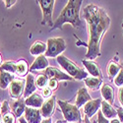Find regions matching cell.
I'll list each match as a JSON object with an SVG mask.
<instances>
[{
	"label": "cell",
	"instance_id": "cell-2",
	"mask_svg": "<svg viewBox=\"0 0 123 123\" xmlns=\"http://www.w3.org/2000/svg\"><path fill=\"white\" fill-rule=\"evenodd\" d=\"M81 0H69L63 10L60 12L58 17L53 23L51 30L62 29L63 25L66 23L71 24L74 28H79L82 26L80 20V8L82 5Z\"/></svg>",
	"mask_w": 123,
	"mask_h": 123
},
{
	"label": "cell",
	"instance_id": "cell-17",
	"mask_svg": "<svg viewBox=\"0 0 123 123\" xmlns=\"http://www.w3.org/2000/svg\"><path fill=\"white\" fill-rule=\"evenodd\" d=\"M92 99L90 94L88 93V91L86 88H80L77 92V96H76V106L78 108L84 106L88 101Z\"/></svg>",
	"mask_w": 123,
	"mask_h": 123
},
{
	"label": "cell",
	"instance_id": "cell-14",
	"mask_svg": "<svg viewBox=\"0 0 123 123\" xmlns=\"http://www.w3.org/2000/svg\"><path fill=\"white\" fill-rule=\"evenodd\" d=\"M10 107H11V109L13 111V114L16 117L21 118L22 115L25 113V110L27 108L26 102H25V98H20L18 99H15L11 104Z\"/></svg>",
	"mask_w": 123,
	"mask_h": 123
},
{
	"label": "cell",
	"instance_id": "cell-40",
	"mask_svg": "<svg viewBox=\"0 0 123 123\" xmlns=\"http://www.w3.org/2000/svg\"><path fill=\"white\" fill-rule=\"evenodd\" d=\"M2 63H3L2 62V56H1V54H0V66L2 65Z\"/></svg>",
	"mask_w": 123,
	"mask_h": 123
},
{
	"label": "cell",
	"instance_id": "cell-10",
	"mask_svg": "<svg viewBox=\"0 0 123 123\" xmlns=\"http://www.w3.org/2000/svg\"><path fill=\"white\" fill-rule=\"evenodd\" d=\"M101 99L100 98H96V99H91L84 105V113L85 116H87L89 119L93 117L98 111L99 107L101 106Z\"/></svg>",
	"mask_w": 123,
	"mask_h": 123
},
{
	"label": "cell",
	"instance_id": "cell-9",
	"mask_svg": "<svg viewBox=\"0 0 123 123\" xmlns=\"http://www.w3.org/2000/svg\"><path fill=\"white\" fill-rule=\"evenodd\" d=\"M55 104H56V98L55 96H51L49 98H47L43 106L40 107V113L42 116L46 119V118H51L53 115L54 110H55Z\"/></svg>",
	"mask_w": 123,
	"mask_h": 123
},
{
	"label": "cell",
	"instance_id": "cell-19",
	"mask_svg": "<svg viewBox=\"0 0 123 123\" xmlns=\"http://www.w3.org/2000/svg\"><path fill=\"white\" fill-rule=\"evenodd\" d=\"M100 108H101V113L104 114V116L105 117V118H107L108 120L109 119H114V118H116V116H117V111H116V109L112 106V105H110V104H108L107 101H105V100H102L101 101V106H100Z\"/></svg>",
	"mask_w": 123,
	"mask_h": 123
},
{
	"label": "cell",
	"instance_id": "cell-23",
	"mask_svg": "<svg viewBox=\"0 0 123 123\" xmlns=\"http://www.w3.org/2000/svg\"><path fill=\"white\" fill-rule=\"evenodd\" d=\"M85 84L86 86L91 89L92 91H98L101 88L102 84H104V82H102V79H99V78H96V77H88L86 78L85 80Z\"/></svg>",
	"mask_w": 123,
	"mask_h": 123
},
{
	"label": "cell",
	"instance_id": "cell-3",
	"mask_svg": "<svg viewBox=\"0 0 123 123\" xmlns=\"http://www.w3.org/2000/svg\"><path fill=\"white\" fill-rule=\"evenodd\" d=\"M56 59L58 64L64 69L66 74H68L70 77H72L74 80L81 81V80H85L86 78L89 77L87 71H85L83 68L79 67L75 62L68 59L66 56L59 55Z\"/></svg>",
	"mask_w": 123,
	"mask_h": 123
},
{
	"label": "cell",
	"instance_id": "cell-36",
	"mask_svg": "<svg viewBox=\"0 0 123 123\" xmlns=\"http://www.w3.org/2000/svg\"><path fill=\"white\" fill-rule=\"evenodd\" d=\"M40 123H52V121H51V118H46V119H43Z\"/></svg>",
	"mask_w": 123,
	"mask_h": 123
},
{
	"label": "cell",
	"instance_id": "cell-12",
	"mask_svg": "<svg viewBox=\"0 0 123 123\" xmlns=\"http://www.w3.org/2000/svg\"><path fill=\"white\" fill-rule=\"evenodd\" d=\"M24 114H25V120L27 123H40L43 121L40 109L27 106Z\"/></svg>",
	"mask_w": 123,
	"mask_h": 123
},
{
	"label": "cell",
	"instance_id": "cell-37",
	"mask_svg": "<svg viewBox=\"0 0 123 123\" xmlns=\"http://www.w3.org/2000/svg\"><path fill=\"white\" fill-rule=\"evenodd\" d=\"M110 123H121L118 119H116V118H114V119H112V120H110Z\"/></svg>",
	"mask_w": 123,
	"mask_h": 123
},
{
	"label": "cell",
	"instance_id": "cell-43",
	"mask_svg": "<svg viewBox=\"0 0 123 123\" xmlns=\"http://www.w3.org/2000/svg\"><path fill=\"white\" fill-rule=\"evenodd\" d=\"M93 123H97V120H95V121H93Z\"/></svg>",
	"mask_w": 123,
	"mask_h": 123
},
{
	"label": "cell",
	"instance_id": "cell-32",
	"mask_svg": "<svg viewBox=\"0 0 123 123\" xmlns=\"http://www.w3.org/2000/svg\"><path fill=\"white\" fill-rule=\"evenodd\" d=\"M51 96H52V91H51L48 87H46V88H44V89L43 90V98H49Z\"/></svg>",
	"mask_w": 123,
	"mask_h": 123
},
{
	"label": "cell",
	"instance_id": "cell-24",
	"mask_svg": "<svg viewBox=\"0 0 123 123\" xmlns=\"http://www.w3.org/2000/svg\"><path fill=\"white\" fill-rule=\"evenodd\" d=\"M30 71L29 65L25 59H20L16 62V73L20 77H27L28 73Z\"/></svg>",
	"mask_w": 123,
	"mask_h": 123
},
{
	"label": "cell",
	"instance_id": "cell-28",
	"mask_svg": "<svg viewBox=\"0 0 123 123\" xmlns=\"http://www.w3.org/2000/svg\"><path fill=\"white\" fill-rule=\"evenodd\" d=\"M15 122H16V116L11 112L3 115V123H15Z\"/></svg>",
	"mask_w": 123,
	"mask_h": 123
},
{
	"label": "cell",
	"instance_id": "cell-38",
	"mask_svg": "<svg viewBox=\"0 0 123 123\" xmlns=\"http://www.w3.org/2000/svg\"><path fill=\"white\" fill-rule=\"evenodd\" d=\"M0 123H3V115L0 113Z\"/></svg>",
	"mask_w": 123,
	"mask_h": 123
},
{
	"label": "cell",
	"instance_id": "cell-5",
	"mask_svg": "<svg viewBox=\"0 0 123 123\" xmlns=\"http://www.w3.org/2000/svg\"><path fill=\"white\" fill-rule=\"evenodd\" d=\"M46 52L44 53V56L54 58L58 57L59 55H62V52H64L66 49V43L63 37H50L46 42Z\"/></svg>",
	"mask_w": 123,
	"mask_h": 123
},
{
	"label": "cell",
	"instance_id": "cell-25",
	"mask_svg": "<svg viewBox=\"0 0 123 123\" xmlns=\"http://www.w3.org/2000/svg\"><path fill=\"white\" fill-rule=\"evenodd\" d=\"M0 71H4V72L8 73H16V62L12 60L5 61L2 63V65L0 66Z\"/></svg>",
	"mask_w": 123,
	"mask_h": 123
},
{
	"label": "cell",
	"instance_id": "cell-41",
	"mask_svg": "<svg viewBox=\"0 0 123 123\" xmlns=\"http://www.w3.org/2000/svg\"><path fill=\"white\" fill-rule=\"evenodd\" d=\"M55 123H63V121H61V120H57Z\"/></svg>",
	"mask_w": 123,
	"mask_h": 123
},
{
	"label": "cell",
	"instance_id": "cell-13",
	"mask_svg": "<svg viewBox=\"0 0 123 123\" xmlns=\"http://www.w3.org/2000/svg\"><path fill=\"white\" fill-rule=\"evenodd\" d=\"M36 90H37L36 77L32 73H29L26 77V84H25V90H24L23 98L25 99L28 98L30 96H32L33 94L36 93Z\"/></svg>",
	"mask_w": 123,
	"mask_h": 123
},
{
	"label": "cell",
	"instance_id": "cell-31",
	"mask_svg": "<svg viewBox=\"0 0 123 123\" xmlns=\"http://www.w3.org/2000/svg\"><path fill=\"white\" fill-rule=\"evenodd\" d=\"M98 119H97V123H110V121L105 118L104 116V114L101 113V111H98Z\"/></svg>",
	"mask_w": 123,
	"mask_h": 123
},
{
	"label": "cell",
	"instance_id": "cell-21",
	"mask_svg": "<svg viewBox=\"0 0 123 123\" xmlns=\"http://www.w3.org/2000/svg\"><path fill=\"white\" fill-rule=\"evenodd\" d=\"M122 68V65H120L119 63H117L116 61L111 60L107 65V75L110 81H113L115 79V77L118 75V73L120 72V70Z\"/></svg>",
	"mask_w": 123,
	"mask_h": 123
},
{
	"label": "cell",
	"instance_id": "cell-15",
	"mask_svg": "<svg viewBox=\"0 0 123 123\" xmlns=\"http://www.w3.org/2000/svg\"><path fill=\"white\" fill-rule=\"evenodd\" d=\"M25 102H26V105L28 107H33V108L39 109L43 106V105L44 104V98L42 95L35 93L32 96H30L28 98H26Z\"/></svg>",
	"mask_w": 123,
	"mask_h": 123
},
{
	"label": "cell",
	"instance_id": "cell-11",
	"mask_svg": "<svg viewBox=\"0 0 123 123\" xmlns=\"http://www.w3.org/2000/svg\"><path fill=\"white\" fill-rule=\"evenodd\" d=\"M82 63H83V65L87 69L88 74H90L92 77L102 79V72H101L100 68L98 67V65L95 62V61L88 60V59H83L82 60Z\"/></svg>",
	"mask_w": 123,
	"mask_h": 123
},
{
	"label": "cell",
	"instance_id": "cell-20",
	"mask_svg": "<svg viewBox=\"0 0 123 123\" xmlns=\"http://www.w3.org/2000/svg\"><path fill=\"white\" fill-rule=\"evenodd\" d=\"M46 43H43L40 40H37L35 42L32 46L30 48V53L32 54L33 56H39V55H43L45 52H46Z\"/></svg>",
	"mask_w": 123,
	"mask_h": 123
},
{
	"label": "cell",
	"instance_id": "cell-34",
	"mask_svg": "<svg viewBox=\"0 0 123 123\" xmlns=\"http://www.w3.org/2000/svg\"><path fill=\"white\" fill-rule=\"evenodd\" d=\"M116 111H117V117H118V120L123 123V107H117L116 108Z\"/></svg>",
	"mask_w": 123,
	"mask_h": 123
},
{
	"label": "cell",
	"instance_id": "cell-39",
	"mask_svg": "<svg viewBox=\"0 0 123 123\" xmlns=\"http://www.w3.org/2000/svg\"><path fill=\"white\" fill-rule=\"evenodd\" d=\"M24 120H25V119L20 118V120H19V121H20V123H27V122H26V121H24Z\"/></svg>",
	"mask_w": 123,
	"mask_h": 123
},
{
	"label": "cell",
	"instance_id": "cell-8",
	"mask_svg": "<svg viewBox=\"0 0 123 123\" xmlns=\"http://www.w3.org/2000/svg\"><path fill=\"white\" fill-rule=\"evenodd\" d=\"M44 74L48 77V79H56L57 81H73L74 79L70 77L68 74L64 73L63 71L56 67H48L44 70Z\"/></svg>",
	"mask_w": 123,
	"mask_h": 123
},
{
	"label": "cell",
	"instance_id": "cell-4",
	"mask_svg": "<svg viewBox=\"0 0 123 123\" xmlns=\"http://www.w3.org/2000/svg\"><path fill=\"white\" fill-rule=\"evenodd\" d=\"M58 105L60 106V109L62 111V114L64 116V119L69 123H81L82 117L81 112L79 108L76 106V105H72L65 100H58Z\"/></svg>",
	"mask_w": 123,
	"mask_h": 123
},
{
	"label": "cell",
	"instance_id": "cell-33",
	"mask_svg": "<svg viewBox=\"0 0 123 123\" xmlns=\"http://www.w3.org/2000/svg\"><path fill=\"white\" fill-rule=\"evenodd\" d=\"M117 98L119 100V104L122 105L123 107V87H120L118 89V94H117Z\"/></svg>",
	"mask_w": 123,
	"mask_h": 123
},
{
	"label": "cell",
	"instance_id": "cell-1",
	"mask_svg": "<svg viewBox=\"0 0 123 123\" xmlns=\"http://www.w3.org/2000/svg\"><path fill=\"white\" fill-rule=\"evenodd\" d=\"M83 17L88 25L89 40L85 58L95 60L100 56V43L110 26V18L105 10L96 4H88L83 11Z\"/></svg>",
	"mask_w": 123,
	"mask_h": 123
},
{
	"label": "cell",
	"instance_id": "cell-6",
	"mask_svg": "<svg viewBox=\"0 0 123 123\" xmlns=\"http://www.w3.org/2000/svg\"><path fill=\"white\" fill-rule=\"evenodd\" d=\"M38 4L43 12V21L42 25H47L52 28V11L54 8V0H38Z\"/></svg>",
	"mask_w": 123,
	"mask_h": 123
},
{
	"label": "cell",
	"instance_id": "cell-42",
	"mask_svg": "<svg viewBox=\"0 0 123 123\" xmlns=\"http://www.w3.org/2000/svg\"><path fill=\"white\" fill-rule=\"evenodd\" d=\"M0 112H1V104H0Z\"/></svg>",
	"mask_w": 123,
	"mask_h": 123
},
{
	"label": "cell",
	"instance_id": "cell-27",
	"mask_svg": "<svg viewBox=\"0 0 123 123\" xmlns=\"http://www.w3.org/2000/svg\"><path fill=\"white\" fill-rule=\"evenodd\" d=\"M115 86L117 87H123V64H122V68L120 70V72L118 73V75L115 77V79L113 80Z\"/></svg>",
	"mask_w": 123,
	"mask_h": 123
},
{
	"label": "cell",
	"instance_id": "cell-29",
	"mask_svg": "<svg viewBox=\"0 0 123 123\" xmlns=\"http://www.w3.org/2000/svg\"><path fill=\"white\" fill-rule=\"evenodd\" d=\"M10 105H9V102H8V100H4L2 104H1V113L2 115H5V114H7V113H9L10 112Z\"/></svg>",
	"mask_w": 123,
	"mask_h": 123
},
{
	"label": "cell",
	"instance_id": "cell-7",
	"mask_svg": "<svg viewBox=\"0 0 123 123\" xmlns=\"http://www.w3.org/2000/svg\"><path fill=\"white\" fill-rule=\"evenodd\" d=\"M26 80H14L9 86V93L12 98L18 99L20 98H23L24 90H25Z\"/></svg>",
	"mask_w": 123,
	"mask_h": 123
},
{
	"label": "cell",
	"instance_id": "cell-35",
	"mask_svg": "<svg viewBox=\"0 0 123 123\" xmlns=\"http://www.w3.org/2000/svg\"><path fill=\"white\" fill-rule=\"evenodd\" d=\"M4 2H5L6 8H10L11 6H13L17 1H16V0H6V1H4Z\"/></svg>",
	"mask_w": 123,
	"mask_h": 123
},
{
	"label": "cell",
	"instance_id": "cell-18",
	"mask_svg": "<svg viewBox=\"0 0 123 123\" xmlns=\"http://www.w3.org/2000/svg\"><path fill=\"white\" fill-rule=\"evenodd\" d=\"M100 93L104 100L107 101L108 104L113 105L114 101V89L109 84H102L100 88Z\"/></svg>",
	"mask_w": 123,
	"mask_h": 123
},
{
	"label": "cell",
	"instance_id": "cell-30",
	"mask_svg": "<svg viewBox=\"0 0 123 123\" xmlns=\"http://www.w3.org/2000/svg\"><path fill=\"white\" fill-rule=\"evenodd\" d=\"M47 87L51 90V91H55L58 88V81L56 79H49Z\"/></svg>",
	"mask_w": 123,
	"mask_h": 123
},
{
	"label": "cell",
	"instance_id": "cell-22",
	"mask_svg": "<svg viewBox=\"0 0 123 123\" xmlns=\"http://www.w3.org/2000/svg\"><path fill=\"white\" fill-rule=\"evenodd\" d=\"M14 75L4 71H0V89L5 90L9 88L10 84L14 81Z\"/></svg>",
	"mask_w": 123,
	"mask_h": 123
},
{
	"label": "cell",
	"instance_id": "cell-16",
	"mask_svg": "<svg viewBox=\"0 0 123 123\" xmlns=\"http://www.w3.org/2000/svg\"><path fill=\"white\" fill-rule=\"evenodd\" d=\"M49 67V63L47 58L43 55H39L36 58V60L33 62V64L30 67V73L34 72V71H39V70H45Z\"/></svg>",
	"mask_w": 123,
	"mask_h": 123
},
{
	"label": "cell",
	"instance_id": "cell-26",
	"mask_svg": "<svg viewBox=\"0 0 123 123\" xmlns=\"http://www.w3.org/2000/svg\"><path fill=\"white\" fill-rule=\"evenodd\" d=\"M48 77L45 75V74H39L37 76L36 78V85H37V89H44L47 87V84H48Z\"/></svg>",
	"mask_w": 123,
	"mask_h": 123
}]
</instances>
